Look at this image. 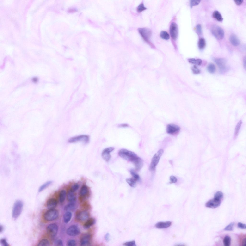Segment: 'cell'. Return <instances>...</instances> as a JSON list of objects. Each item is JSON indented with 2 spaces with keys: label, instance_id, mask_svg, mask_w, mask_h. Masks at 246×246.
<instances>
[{
  "label": "cell",
  "instance_id": "obj_1",
  "mask_svg": "<svg viewBox=\"0 0 246 246\" xmlns=\"http://www.w3.org/2000/svg\"><path fill=\"white\" fill-rule=\"evenodd\" d=\"M119 155L124 160L132 162L138 156L134 152L125 149H122L118 152Z\"/></svg>",
  "mask_w": 246,
  "mask_h": 246
},
{
  "label": "cell",
  "instance_id": "obj_2",
  "mask_svg": "<svg viewBox=\"0 0 246 246\" xmlns=\"http://www.w3.org/2000/svg\"><path fill=\"white\" fill-rule=\"evenodd\" d=\"M23 203L20 200H17L15 202L12 209V216L14 219L17 218L21 214L23 207Z\"/></svg>",
  "mask_w": 246,
  "mask_h": 246
},
{
  "label": "cell",
  "instance_id": "obj_3",
  "mask_svg": "<svg viewBox=\"0 0 246 246\" xmlns=\"http://www.w3.org/2000/svg\"><path fill=\"white\" fill-rule=\"evenodd\" d=\"M162 149L159 150L153 156L150 165L149 169L151 171H154L158 163L160 158L163 153Z\"/></svg>",
  "mask_w": 246,
  "mask_h": 246
},
{
  "label": "cell",
  "instance_id": "obj_4",
  "mask_svg": "<svg viewBox=\"0 0 246 246\" xmlns=\"http://www.w3.org/2000/svg\"><path fill=\"white\" fill-rule=\"evenodd\" d=\"M213 60L218 66L220 72L222 73L227 72L229 68L226 65V60L225 59L220 58H214Z\"/></svg>",
  "mask_w": 246,
  "mask_h": 246
},
{
  "label": "cell",
  "instance_id": "obj_5",
  "mask_svg": "<svg viewBox=\"0 0 246 246\" xmlns=\"http://www.w3.org/2000/svg\"><path fill=\"white\" fill-rule=\"evenodd\" d=\"M58 211L54 209H49L44 213L43 217L46 221H50L55 220L58 216Z\"/></svg>",
  "mask_w": 246,
  "mask_h": 246
},
{
  "label": "cell",
  "instance_id": "obj_6",
  "mask_svg": "<svg viewBox=\"0 0 246 246\" xmlns=\"http://www.w3.org/2000/svg\"><path fill=\"white\" fill-rule=\"evenodd\" d=\"M138 31L143 39L147 42L150 43V39L152 32L151 30L147 28H140Z\"/></svg>",
  "mask_w": 246,
  "mask_h": 246
},
{
  "label": "cell",
  "instance_id": "obj_7",
  "mask_svg": "<svg viewBox=\"0 0 246 246\" xmlns=\"http://www.w3.org/2000/svg\"><path fill=\"white\" fill-rule=\"evenodd\" d=\"M211 31L213 35L218 39H221L224 37V31L221 27L219 26L214 25L211 28Z\"/></svg>",
  "mask_w": 246,
  "mask_h": 246
},
{
  "label": "cell",
  "instance_id": "obj_8",
  "mask_svg": "<svg viewBox=\"0 0 246 246\" xmlns=\"http://www.w3.org/2000/svg\"><path fill=\"white\" fill-rule=\"evenodd\" d=\"M89 137L88 135H83L71 137L68 139V141L71 143L81 141L87 143L89 142Z\"/></svg>",
  "mask_w": 246,
  "mask_h": 246
},
{
  "label": "cell",
  "instance_id": "obj_9",
  "mask_svg": "<svg viewBox=\"0 0 246 246\" xmlns=\"http://www.w3.org/2000/svg\"><path fill=\"white\" fill-rule=\"evenodd\" d=\"M58 229L57 225L55 223L49 224L46 228V230L48 234L51 237H53L56 235Z\"/></svg>",
  "mask_w": 246,
  "mask_h": 246
},
{
  "label": "cell",
  "instance_id": "obj_10",
  "mask_svg": "<svg viewBox=\"0 0 246 246\" xmlns=\"http://www.w3.org/2000/svg\"><path fill=\"white\" fill-rule=\"evenodd\" d=\"M80 229L79 227L74 225L70 226L67 230L68 235L72 236H77L80 234Z\"/></svg>",
  "mask_w": 246,
  "mask_h": 246
},
{
  "label": "cell",
  "instance_id": "obj_11",
  "mask_svg": "<svg viewBox=\"0 0 246 246\" xmlns=\"http://www.w3.org/2000/svg\"><path fill=\"white\" fill-rule=\"evenodd\" d=\"M170 32L172 39L175 40L178 35V28L177 24L174 22L171 23L170 27Z\"/></svg>",
  "mask_w": 246,
  "mask_h": 246
},
{
  "label": "cell",
  "instance_id": "obj_12",
  "mask_svg": "<svg viewBox=\"0 0 246 246\" xmlns=\"http://www.w3.org/2000/svg\"><path fill=\"white\" fill-rule=\"evenodd\" d=\"M89 216V213L85 210L78 211L76 214V217L78 220L83 221L87 220Z\"/></svg>",
  "mask_w": 246,
  "mask_h": 246
},
{
  "label": "cell",
  "instance_id": "obj_13",
  "mask_svg": "<svg viewBox=\"0 0 246 246\" xmlns=\"http://www.w3.org/2000/svg\"><path fill=\"white\" fill-rule=\"evenodd\" d=\"M114 149V148L112 147L107 148L104 149L102 153V156L103 159L106 161H109L111 157L110 153Z\"/></svg>",
  "mask_w": 246,
  "mask_h": 246
},
{
  "label": "cell",
  "instance_id": "obj_14",
  "mask_svg": "<svg viewBox=\"0 0 246 246\" xmlns=\"http://www.w3.org/2000/svg\"><path fill=\"white\" fill-rule=\"evenodd\" d=\"M180 128L178 126L173 124H168L166 127V131L170 134H174L178 133L180 130Z\"/></svg>",
  "mask_w": 246,
  "mask_h": 246
},
{
  "label": "cell",
  "instance_id": "obj_15",
  "mask_svg": "<svg viewBox=\"0 0 246 246\" xmlns=\"http://www.w3.org/2000/svg\"><path fill=\"white\" fill-rule=\"evenodd\" d=\"M221 201L214 198L210 199L205 204V206L207 207L215 208L220 206L221 204Z\"/></svg>",
  "mask_w": 246,
  "mask_h": 246
},
{
  "label": "cell",
  "instance_id": "obj_16",
  "mask_svg": "<svg viewBox=\"0 0 246 246\" xmlns=\"http://www.w3.org/2000/svg\"><path fill=\"white\" fill-rule=\"evenodd\" d=\"M91 239L90 235L88 233L82 234L80 239V244L82 246H87L90 244Z\"/></svg>",
  "mask_w": 246,
  "mask_h": 246
},
{
  "label": "cell",
  "instance_id": "obj_17",
  "mask_svg": "<svg viewBox=\"0 0 246 246\" xmlns=\"http://www.w3.org/2000/svg\"><path fill=\"white\" fill-rule=\"evenodd\" d=\"M132 162L134 165L136 171H138L140 170L143 166V161L138 156Z\"/></svg>",
  "mask_w": 246,
  "mask_h": 246
},
{
  "label": "cell",
  "instance_id": "obj_18",
  "mask_svg": "<svg viewBox=\"0 0 246 246\" xmlns=\"http://www.w3.org/2000/svg\"><path fill=\"white\" fill-rule=\"evenodd\" d=\"M57 203L56 199L54 198H50L47 202V207L49 209H54L57 205Z\"/></svg>",
  "mask_w": 246,
  "mask_h": 246
},
{
  "label": "cell",
  "instance_id": "obj_19",
  "mask_svg": "<svg viewBox=\"0 0 246 246\" xmlns=\"http://www.w3.org/2000/svg\"><path fill=\"white\" fill-rule=\"evenodd\" d=\"M67 196L68 200L71 203H74L76 201V197L74 192L70 189L68 191Z\"/></svg>",
  "mask_w": 246,
  "mask_h": 246
},
{
  "label": "cell",
  "instance_id": "obj_20",
  "mask_svg": "<svg viewBox=\"0 0 246 246\" xmlns=\"http://www.w3.org/2000/svg\"><path fill=\"white\" fill-rule=\"evenodd\" d=\"M229 40L231 44L234 46H237L240 43V42L239 39L234 34H232L230 36Z\"/></svg>",
  "mask_w": 246,
  "mask_h": 246
},
{
  "label": "cell",
  "instance_id": "obj_21",
  "mask_svg": "<svg viewBox=\"0 0 246 246\" xmlns=\"http://www.w3.org/2000/svg\"><path fill=\"white\" fill-rule=\"evenodd\" d=\"M171 224V222L170 221L159 222L156 224L155 226L159 228H165L169 227Z\"/></svg>",
  "mask_w": 246,
  "mask_h": 246
},
{
  "label": "cell",
  "instance_id": "obj_22",
  "mask_svg": "<svg viewBox=\"0 0 246 246\" xmlns=\"http://www.w3.org/2000/svg\"><path fill=\"white\" fill-rule=\"evenodd\" d=\"M95 222V220L93 218L88 219L83 225V227L85 229L89 228L91 226L93 225Z\"/></svg>",
  "mask_w": 246,
  "mask_h": 246
},
{
  "label": "cell",
  "instance_id": "obj_23",
  "mask_svg": "<svg viewBox=\"0 0 246 246\" xmlns=\"http://www.w3.org/2000/svg\"><path fill=\"white\" fill-rule=\"evenodd\" d=\"M88 191L89 189L87 186L84 185L81 187L80 191V195L81 197H84L87 195Z\"/></svg>",
  "mask_w": 246,
  "mask_h": 246
},
{
  "label": "cell",
  "instance_id": "obj_24",
  "mask_svg": "<svg viewBox=\"0 0 246 246\" xmlns=\"http://www.w3.org/2000/svg\"><path fill=\"white\" fill-rule=\"evenodd\" d=\"M76 207V204L74 203H71L67 205L64 207L65 210L67 211H70L74 210Z\"/></svg>",
  "mask_w": 246,
  "mask_h": 246
},
{
  "label": "cell",
  "instance_id": "obj_25",
  "mask_svg": "<svg viewBox=\"0 0 246 246\" xmlns=\"http://www.w3.org/2000/svg\"><path fill=\"white\" fill-rule=\"evenodd\" d=\"M72 216V214L70 211H67L64 214L63 219L64 222L66 223H68L70 220Z\"/></svg>",
  "mask_w": 246,
  "mask_h": 246
},
{
  "label": "cell",
  "instance_id": "obj_26",
  "mask_svg": "<svg viewBox=\"0 0 246 246\" xmlns=\"http://www.w3.org/2000/svg\"><path fill=\"white\" fill-rule=\"evenodd\" d=\"M66 195V192L65 190H62L60 191L59 194V200L60 203H63L64 201Z\"/></svg>",
  "mask_w": 246,
  "mask_h": 246
},
{
  "label": "cell",
  "instance_id": "obj_27",
  "mask_svg": "<svg viewBox=\"0 0 246 246\" xmlns=\"http://www.w3.org/2000/svg\"><path fill=\"white\" fill-rule=\"evenodd\" d=\"M242 123V121L240 120L238 123L236 125L234 135V139L236 138L238 135L240 130L241 127Z\"/></svg>",
  "mask_w": 246,
  "mask_h": 246
},
{
  "label": "cell",
  "instance_id": "obj_28",
  "mask_svg": "<svg viewBox=\"0 0 246 246\" xmlns=\"http://www.w3.org/2000/svg\"><path fill=\"white\" fill-rule=\"evenodd\" d=\"M126 180L128 183L131 187H135L136 186V182L137 181L133 177L127 178Z\"/></svg>",
  "mask_w": 246,
  "mask_h": 246
},
{
  "label": "cell",
  "instance_id": "obj_29",
  "mask_svg": "<svg viewBox=\"0 0 246 246\" xmlns=\"http://www.w3.org/2000/svg\"><path fill=\"white\" fill-rule=\"evenodd\" d=\"M213 17L219 21H221L223 20L222 17L219 11H214L213 14Z\"/></svg>",
  "mask_w": 246,
  "mask_h": 246
},
{
  "label": "cell",
  "instance_id": "obj_30",
  "mask_svg": "<svg viewBox=\"0 0 246 246\" xmlns=\"http://www.w3.org/2000/svg\"><path fill=\"white\" fill-rule=\"evenodd\" d=\"M206 45V42L205 40L203 38L199 39L198 43V46L199 49L200 50H203L205 47Z\"/></svg>",
  "mask_w": 246,
  "mask_h": 246
},
{
  "label": "cell",
  "instance_id": "obj_31",
  "mask_svg": "<svg viewBox=\"0 0 246 246\" xmlns=\"http://www.w3.org/2000/svg\"><path fill=\"white\" fill-rule=\"evenodd\" d=\"M50 242L49 240L46 239L41 240L38 243V246H49Z\"/></svg>",
  "mask_w": 246,
  "mask_h": 246
},
{
  "label": "cell",
  "instance_id": "obj_32",
  "mask_svg": "<svg viewBox=\"0 0 246 246\" xmlns=\"http://www.w3.org/2000/svg\"><path fill=\"white\" fill-rule=\"evenodd\" d=\"M207 69L208 71L210 73H214L216 70V67L215 65L213 63H210L207 66Z\"/></svg>",
  "mask_w": 246,
  "mask_h": 246
},
{
  "label": "cell",
  "instance_id": "obj_33",
  "mask_svg": "<svg viewBox=\"0 0 246 246\" xmlns=\"http://www.w3.org/2000/svg\"><path fill=\"white\" fill-rule=\"evenodd\" d=\"M231 239L230 237L228 236H226L224 237L223 240V243L224 246H229L231 243Z\"/></svg>",
  "mask_w": 246,
  "mask_h": 246
},
{
  "label": "cell",
  "instance_id": "obj_34",
  "mask_svg": "<svg viewBox=\"0 0 246 246\" xmlns=\"http://www.w3.org/2000/svg\"><path fill=\"white\" fill-rule=\"evenodd\" d=\"M130 174L132 176V177L135 179L137 181L140 179V178L139 175L136 172L135 170L133 169H131L130 171Z\"/></svg>",
  "mask_w": 246,
  "mask_h": 246
},
{
  "label": "cell",
  "instance_id": "obj_35",
  "mask_svg": "<svg viewBox=\"0 0 246 246\" xmlns=\"http://www.w3.org/2000/svg\"><path fill=\"white\" fill-rule=\"evenodd\" d=\"M160 36L161 38L167 40L170 38V36L168 33L164 31H161L160 33Z\"/></svg>",
  "mask_w": 246,
  "mask_h": 246
},
{
  "label": "cell",
  "instance_id": "obj_36",
  "mask_svg": "<svg viewBox=\"0 0 246 246\" xmlns=\"http://www.w3.org/2000/svg\"><path fill=\"white\" fill-rule=\"evenodd\" d=\"M52 182L51 181H49L44 183L39 187L38 190L39 192H40L43 190L51 184Z\"/></svg>",
  "mask_w": 246,
  "mask_h": 246
},
{
  "label": "cell",
  "instance_id": "obj_37",
  "mask_svg": "<svg viewBox=\"0 0 246 246\" xmlns=\"http://www.w3.org/2000/svg\"><path fill=\"white\" fill-rule=\"evenodd\" d=\"M223 193L221 191L217 192L215 194L214 198L216 199L220 200L223 198Z\"/></svg>",
  "mask_w": 246,
  "mask_h": 246
},
{
  "label": "cell",
  "instance_id": "obj_38",
  "mask_svg": "<svg viewBox=\"0 0 246 246\" xmlns=\"http://www.w3.org/2000/svg\"><path fill=\"white\" fill-rule=\"evenodd\" d=\"M147 9V8L144 6L143 3H141L138 5L136 9L138 12H140Z\"/></svg>",
  "mask_w": 246,
  "mask_h": 246
},
{
  "label": "cell",
  "instance_id": "obj_39",
  "mask_svg": "<svg viewBox=\"0 0 246 246\" xmlns=\"http://www.w3.org/2000/svg\"><path fill=\"white\" fill-rule=\"evenodd\" d=\"M234 225V222L230 223L224 229L225 230L227 231H231L233 230V227Z\"/></svg>",
  "mask_w": 246,
  "mask_h": 246
},
{
  "label": "cell",
  "instance_id": "obj_40",
  "mask_svg": "<svg viewBox=\"0 0 246 246\" xmlns=\"http://www.w3.org/2000/svg\"><path fill=\"white\" fill-rule=\"evenodd\" d=\"M191 69L193 73L195 74H200L201 71L195 65H194L191 68Z\"/></svg>",
  "mask_w": 246,
  "mask_h": 246
},
{
  "label": "cell",
  "instance_id": "obj_41",
  "mask_svg": "<svg viewBox=\"0 0 246 246\" xmlns=\"http://www.w3.org/2000/svg\"><path fill=\"white\" fill-rule=\"evenodd\" d=\"M200 0H191L190 1V6L191 8L195 6L198 5L200 3Z\"/></svg>",
  "mask_w": 246,
  "mask_h": 246
},
{
  "label": "cell",
  "instance_id": "obj_42",
  "mask_svg": "<svg viewBox=\"0 0 246 246\" xmlns=\"http://www.w3.org/2000/svg\"><path fill=\"white\" fill-rule=\"evenodd\" d=\"M67 244L69 246H75L76 245V242L74 240L70 239L68 241Z\"/></svg>",
  "mask_w": 246,
  "mask_h": 246
},
{
  "label": "cell",
  "instance_id": "obj_43",
  "mask_svg": "<svg viewBox=\"0 0 246 246\" xmlns=\"http://www.w3.org/2000/svg\"><path fill=\"white\" fill-rule=\"evenodd\" d=\"M197 32L199 35H201L202 32V27L200 24L197 25L196 27Z\"/></svg>",
  "mask_w": 246,
  "mask_h": 246
},
{
  "label": "cell",
  "instance_id": "obj_44",
  "mask_svg": "<svg viewBox=\"0 0 246 246\" xmlns=\"http://www.w3.org/2000/svg\"><path fill=\"white\" fill-rule=\"evenodd\" d=\"M123 245L126 246H136L135 241L134 240L127 242L124 243Z\"/></svg>",
  "mask_w": 246,
  "mask_h": 246
},
{
  "label": "cell",
  "instance_id": "obj_45",
  "mask_svg": "<svg viewBox=\"0 0 246 246\" xmlns=\"http://www.w3.org/2000/svg\"><path fill=\"white\" fill-rule=\"evenodd\" d=\"M79 186V185L78 184L75 183L72 186L70 189L74 192L78 189Z\"/></svg>",
  "mask_w": 246,
  "mask_h": 246
},
{
  "label": "cell",
  "instance_id": "obj_46",
  "mask_svg": "<svg viewBox=\"0 0 246 246\" xmlns=\"http://www.w3.org/2000/svg\"><path fill=\"white\" fill-rule=\"evenodd\" d=\"M0 243L1 245L3 246H8L9 244L7 241L6 240L5 238H2L0 240Z\"/></svg>",
  "mask_w": 246,
  "mask_h": 246
},
{
  "label": "cell",
  "instance_id": "obj_47",
  "mask_svg": "<svg viewBox=\"0 0 246 246\" xmlns=\"http://www.w3.org/2000/svg\"><path fill=\"white\" fill-rule=\"evenodd\" d=\"M170 180L171 183H175L177 181L176 178L174 176H171L170 177Z\"/></svg>",
  "mask_w": 246,
  "mask_h": 246
},
{
  "label": "cell",
  "instance_id": "obj_48",
  "mask_svg": "<svg viewBox=\"0 0 246 246\" xmlns=\"http://www.w3.org/2000/svg\"><path fill=\"white\" fill-rule=\"evenodd\" d=\"M55 244L57 246H63V243L62 240L60 239H58L56 240L55 241Z\"/></svg>",
  "mask_w": 246,
  "mask_h": 246
},
{
  "label": "cell",
  "instance_id": "obj_49",
  "mask_svg": "<svg viewBox=\"0 0 246 246\" xmlns=\"http://www.w3.org/2000/svg\"><path fill=\"white\" fill-rule=\"evenodd\" d=\"M238 227L241 229H246V224L240 222H239L237 224Z\"/></svg>",
  "mask_w": 246,
  "mask_h": 246
},
{
  "label": "cell",
  "instance_id": "obj_50",
  "mask_svg": "<svg viewBox=\"0 0 246 246\" xmlns=\"http://www.w3.org/2000/svg\"><path fill=\"white\" fill-rule=\"evenodd\" d=\"M189 62L193 64H196V59L194 58H189L188 59Z\"/></svg>",
  "mask_w": 246,
  "mask_h": 246
},
{
  "label": "cell",
  "instance_id": "obj_51",
  "mask_svg": "<svg viewBox=\"0 0 246 246\" xmlns=\"http://www.w3.org/2000/svg\"><path fill=\"white\" fill-rule=\"evenodd\" d=\"M118 126L119 127H129V125L127 124L124 123L119 124Z\"/></svg>",
  "mask_w": 246,
  "mask_h": 246
},
{
  "label": "cell",
  "instance_id": "obj_52",
  "mask_svg": "<svg viewBox=\"0 0 246 246\" xmlns=\"http://www.w3.org/2000/svg\"><path fill=\"white\" fill-rule=\"evenodd\" d=\"M202 63V61L200 59H196V64L198 65H200Z\"/></svg>",
  "mask_w": 246,
  "mask_h": 246
},
{
  "label": "cell",
  "instance_id": "obj_53",
  "mask_svg": "<svg viewBox=\"0 0 246 246\" xmlns=\"http://www.w3.org/2000/svg\"><path fill=\"white\" fill-rule=\"evenodd\" d=\"M236 4L238 5H240L243 1V0H234Z\"/></svg>",
  "mask_w": 246,
  "mask_h": 246
},
{
  "label": "cell",
  "instance_id": "obj_54",
  "mask_svg": "<svg viewBox=\"0 0 246 246\" xmlns=\"http://www.w3.org/2000/svg\"><path fill=\"white\" fill-rule=\"evenodd\" d=\"M245 57L244 58L243 61V66L244 67V68L246 70V59Z\"/></svg>",
  "mask_w": 246,
  "mask_h": 246
},
{
  "label": "cell",
  "instance_id": "obj_55",
  "mask_svg": "<svg viewBox=\"0 0 246 246\" xmlns=\"http://www.w3.org/2000/svg\"><path fill=\"white\" fill-rule=\"evenodd\" d=\"M109 233H107L105 236V239L106 241H108L109 240Z\"/></svg>",
  "mask_w": 246,
  "mask_h": 246
},
{
  "label": "cell",
  "instance_id": "obj_56",
  "mask_svg": "<svg viewBox=\"0 0 246 246\" xmlns=\"http://www.w3.org/2000/svg\"><path fill=\"white\" fill-rule=\"evenodd\" d=\"M242 246H246V239L245 238L243 240Z\"/></svg>",
  "mask_w": 246,
  "mask_h": 246
},
{
  "label": "cell",
  "instance_id": "obj_57",
  "mask_svg": "<svg viewBox=\"0 0 246 246\" xmlns=\"http://www.w3.org/2000/svg\"><path fill=\"white\" fill-rule=\"evenodd\" d=\"M32 80L33 81L35 82H36L38 80L36 78H33Z\"/></svg>",
  "mask_w": 246,
  "mask_h": 246
},
{
  "label": "cell",
  "instance_id": "obj_58",
  "mask_svg": "<svg viewBox=\"0 0 246 246\" xmlns=\"http://www.w3.org/2000/svg\"><path fill=\"white\" fill-rule=\"evenodd\" d=\"M3 230V227L2 226L0 225V232H2Z\"/></svg>",
  "mask_w": 246,
  "mask_h": 246
}]
</instances>
